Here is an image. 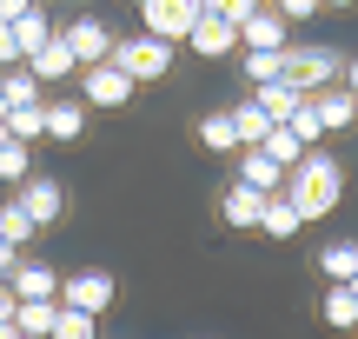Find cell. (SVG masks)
<instances>
[{
  "instance_id": "3",
  "label": "cell",
  "mask_w": 358,
  "mask_h": 339,
  "mask_svg": "<svg viewBox=\"0 0 358 339\" xmlns=\"http://www.w3.org/2000/svg\"><path fill=\"white\" fill-rule=\"evenodd\" d=\"M113 67L140 87V80H159L173 74V40H153V34H133V40H113Z\"/></svg>"
},
{
  "instance_id": "6",
  "label": "cell",
  "mask_w": 358,
  "mask_h": 339,
  "mask_svg": "<svg viewBox=\"0 0 358 339\" xmlns=\"http://www.w3.org/2000/svg\"><path fill=\"white\" fill-rule=\"evenodd\" d=\"M239 47H245V53H285V47H292V20H285L272 0H259L252 20L239 27Z\"/></svg>"
},
{
  "instance_id": "42",
  "label": "cell",
  "mask_w": 358,
  "mask_h": 339,
  "mask_svg": "<svg viewBox=\"0 0 358 339\" xmlns=\"http://www.w3.org/2000/svg\"><path fill=\"white\" fill-rule=\"evenodd\" d=\"M0 120H7V93H0Z\"/></svg>"
},
{
  "instance_id": "40",
  "label": "cell",
  "mask_w": 358,
  "mask_h": 339,
  "mask_svg": "<svg viewBox=\"0 0 358 339\" xmlns=\"http://www.w3.org/2000/svg\"><path fill=\"white\" fill-rule=\"evenodd\" d=\"M0 339H20V326H13V319H0Z\"/></svg>"
},
{
  "instance_id": "19",
  "label": "cell",
  "mask_w": 358,
  "mask_h": 339,
  "mask_svg": "<svg viewBox=\"0 0 358 339\" xmlns=\"http://www.w3.org/2000/svg\"><path fill=\"white\" fill-rule=\"evenodd\" d=\"M319 273L332 279V286H345V279H358V240H332V247L319 253Z\"/></svg>"
},
{
  "instance_id": "41",
  "label": "cell",
  "mask_w": 358,
  "mask_h": 339,
  "mask_svg": "<svg viewBox=\"0 0 358 339\" xmlns=\"http://www.w3.org/2000/svg\"><path fill=\"white\" fill-rule=\"evenodd\" d=\"M319 7H352V0H319Z\"/></svg>"
},
{
  "instance_id": "9",
  "label": "cell",
  "mask_w": 358,
  "mask_h": 339,
  "mask_svg": "<svg viewBox=\"0 0 358 339\" xmlns=\"http://www.w3.org/2000/svg\"><path fill=\"white\" fill-rule=\"evenodd\" d=\"M13 207H20L34 226H53V220L66 213V193H60V180H47V173H27L20 193H13Z\"/></svg>"
},
{
  "instance_id": "30",
  "label": "cell",
  "mask_w": 358,
  "mask_h": 339,
  "mask_svg": "<svg viewBox=\"0 0 358 339\" xmlns=\"http://www.w3.org/2000/svg\"><path fill=\"white\" fill-rule=\"evenodd\" d=\"M53 339H100V326H93V313H73V306H60V319H53Z\"/></svg>"
},
{
  "instance_id": "43",
  "label": "cell",
  "mask_w": 358,
  "mask_h": 339,
  "mask_svg": "<svg viewBox=\"0 0 358 339\" xmlns=\"http://www.w3.org/2000/svg\"><path fill=\"white\" fill-rule=\"evenodd\" d=\"M345 286H352V300H358V279H345Z\"/></svg>"
},
{
  "instance_id": "14",
  "label": "cell",
  "mask_w": 358,
  "mask_h": 339,
  "mask_svg": "<svg viewBox=\"0 0 358 339\" xmlns=\"http://www.w3.org/2000/svg\"><path fill=\"white\" fill-rule=\"evenodd\" d=\"M299 100H306V93H299V87H285V80H266V87L252 93V106L272 120V127H285V120L299 113Z\"/></svg>"
},
{
  "instance_id": "1",
  "label": "cell",
  "mask_w": 358,
  "mask_h": 339,
  "mask_svg": "<svg viewBox=\"0 0 358 339\" xmlns=\"http://www.w3.org/2000/svg\"><path fill=\"white\" fill-rule=\"evenodd\" d=\"M279 193L292 200V213L312 226V220H325V213L345 200V167H338L332 153H319V146H306V160L285 173V186H279Z\"/></svg>"
},
{
  "instance_id": "15",
  "label": "cell",
  "mask_w": 358,
  "mask_h": 339,
  "mask_svg": "<svg viewBox=\"0 0 358 339\" xmlns=\"http://www.w3.org/2000/svg\"><path fill=\"white\" fill-rule=\"evenodd\" d=\"M312 106H319L325 133H345V127H358V100H352L345 87H325V93H312Z\"/></svg>"
},
{
  "instance_id": "2",
  "label": "cell",
  "mask_w": 358,
  "mask_h": 339,
  "mask_svg": "<svg viewBox=\"0 0 358 339\" xmlns=\"http://www.w3.org/2000/svg\"><path fill=\"white\" fill-rule=\"evenodd\" d=\"M338 74H345V53L325 47V40H292V47H285V87H299L306 100L325 93Z\"/></svg>"
},
{
  "instance_id": "39",
  "label": "cell",
  "mask_w": 358,
  "mask_h": 339,
  "mask_svg": "<svg viewBox=\"0 0 358 339\" xmlns=\"http://www.w3.org/2000/svg\"><path fill=\"white\" fill-rule=\"evenodd\" d=\"M345 93L358 100V60H345Z\"/></svg>"
},
{
  "instance_id": "13",
  "label": "cell",
  "mask_w": 358,
  "mask_h": 339,
  "mask_svg": "<svg viewBox=\"0 0 358 339\" xmlns=\"http://www.w3.org/2000/svg\"><path fill=\"white\" fill-rule=\"evenodd\" d=\"M27 74H34V80H73V74H80V60L66 53V40L53 34L40 53H27Z\"/></svg>"
},
{
  "instance_id": "35",
  "label": "cell",
  "mask_w": 358,
  "mask_h": 339,
  "mask_svg": "<svg viewBox=\"0 0 358 339\" xmlns=\"http://www.w3.org/2000/svg\"><path fill=\"white\" fill-rule=\"evenodd\" d=\"M0 67H20V40H13L7 20H0Z\"/></svg>"
},
{
  "instance_id": "11",
  "label": "cell",
  "mask_w": 358,
  "mask_h": 339,
  "mask_svg": "<svg viewBox=\"0 0 358 339\" xmlns=\"http://www.w3.org/2000/svg\"><path fill=\"white\" fill-rule=\"evenodd\" d=\"M186 47L199 53V60H226V53L239 47V27H232V20H213V13H199V20H192V34H186Z\"/></svg>"
},
{
  "instance_id": "18",
  "label": "cell",
  "mask_w": 358,
  "mask_h": 339,
  "mask_svg": "<svg viewBox=\"0 0 358 339\" xmlns=\"http://www.w3.org/2000/svg\"><path fill=\"white\" fill-rule=\"evenodd\" d=\"M319 319H325L332 333H358V300H352V286H325Z\"/></svg>"
},
{
  "instance_id": "34",
  "label": "cell",
  "mask_w": 358,
  "mask_h": 339,
  "mask_svg": "<svg viewBox=\"0 0 358 339\" xmlns=\"http://www.w3.org/2000/svg\"><path fill=\"white\" fill-rule=\"evenodd\" d=\"M272 7H279L285 20H312V13H319V0H272Z\"/></svg>"
},
{
  "instance_id": "33",
  "label": "cell",
  "mask_w": 358,
  "mask_h": 339,
  "mask_svg": "<svg viewBox=\"0 0 358 339\" xmlns=\"http://www.w3.org/2000/svg\"><path fill=\"white\" fill-rule=\"evenodd\" d=\"M199 7L213 13V20H232V27H245V20H252V7H259V0H199Z\"/></svg>"
},
{
  "instance_id": "36",
  "label": "cell",
  "mask_w": 358,
  "mask_h": 339,
  "mask_svg": "<svg viewBox=\"0 0 358 339\" xmlns=\"http://www.w3.org/2000/svg\"><path fill=\"white\" fill-rule=\"evenodd\" d=\"M27 7H40V0H0V20H7V27H13V20H20V13H27Z\"/></svg>"
},
{
  "instance_id": "25",
  "label": "cell",
  "mask_w": 358,
  "mask_h": 339,
  "mask_svg": "<svg viewBox=\"0 0 358 339\" xmlns=\"http://www.w3.org/2000/svg\"><path fill=\"white\" fill-rule=\"evenodd\" d=\"M7 133H13V140H27V146H34L40 133H47V106H7Z\"/></svg>"
},
{
  "instance_id": "22",
  "label": "cell",
  "mask_w": 358,
  "mask_h": 339,
  "mask_svg": "<svg viewBox=\"0 0 358 339\" xmlns=\"http://www.w3.org/2000/svg\"><path fill=\"white\" fill-rule=\"evenodd\" d=\"M299 226H306V220L292 213V200H285V193H272V200H266V213H259V233H266V240H292Z\"/></svg>"
},
{
  "instance_id": "7",
  "label": "cell",
  "mask_w": 358,
  "mask_h": 339,
  "mask_svg": "<svg viewBox=\"0 0 358 339\" xmlns=\"http://www.w3.org/2000/svg\"><path fill=\"white\" fill-rule=\"evenodd\" d=\"M60 40H66V53H73L80 67L113 60V34H106V20H93V13H73V20L60 27Z\"/></svg>"
},
{
  "instance_id": "27",
  "label": "cell",
  "mask_w": 358,
  "mask_h": 339,
  "mask_svg": "<svg viewBox=\"0 0 358 339\" xmlns=\"http://www.w3.org/2000/svg\"><path fill=\"white\" fill-rule=\"evenodd\" d=\"M232 127H239V146H259V140H266V133H272V120L259 113L252 100H239V106H232Z\"/></svg>"
},
{
  "instance_id": "31",
  "label": "cell",
  "mask_w": 358,
  "mask_h": 339,
  "mask_svg": "<svg viewBox=\"0 0 358 339\" xmlns=\"http://www.w3.org/2000/svg\"><path fill=\"white\" fill-rule=\"evenodd\" d=\"M245 80L266 87V80H285V53H245Z\"/></svg>"
},
{
  "instance_id": "8",
  "label": "cell",
  "mask_w": 358,
  "mask_h": 339,
  "mask_svg": "<svg viewBox=\"0 0 358 339\" xmlns=\"http://www.w3.org/2000/svg\"><path fill=\"white\" fill-rule=\"evenodd\" d=\"M199 0H146V7H140V34H153V40H186L192 34V20H199Z\"/></svg>"
},
{
  "instance_id": "38",
  "label": "cell",
  "mask_w": 358,
  "mask_h": 339,
  "mask_svg": "<svg viewBox=\"0 0 358 339\" xmlns=\"http://www.w3.org/2000/svg\"><path fill=\"white\" fill-rule=\"evenodd\" d=\"M13 306H20V300H13V286L0 279V319H13Z\"/></svg>"
},
{
  "instance_id": "45",
  "label": "cell",
  "mask_w": 358,
  "mask_h": 339,
  "mask_svg": "<svg viewBox=\"0 0 358 339\" xmlns=\"http://www.w3.org/2000/svg\"><path fill=\"white\" fill-rule=\"evenodd\" d=\"M133 7H146V0H133Z\"/></svg>"
},
{
  "instance_id": "44",
  "label": "cell",
  "mask_w": 358,
  "mask_h": 339,
  "mask_svg": "<svg viewBox=\"0 0 358 339\" xmlns=\"http://www.w3.org/2000/svg\"><path fill=\"white\" fill-rule=\"evenodd\" d=\"M0 140H7V120H0Z\"/></svg>"
},
{
  "instance_id": "32",
  "label": "cell",
  "mask_w": 358,
  "mask_h": 339,
  "mask_svg": "<svg viewBox=\"0 0 358 339\" xmlns=\"http://www.w3.org/2000/svg\"><path fill=\"white\" fill-rule=\"evenodd\" d=\"M0 93H7V106H40V80L34 74H7Z\"/></svg>"
},
{
  "instance_id": "20",
  "label": "cell",
  "mask_w": 358,
  "mask_h": 339,
  "mask_svg": "<svg viewBox=\"0 0 358 339\" xmlns=\"http://www.w3.org/2000/svg\"><path fill=\"white\" fill-rule=\"evenodd\" d=\"M199 146H206V153H239V127H232V106H226V113H206V120H199Z\"/></svg>"
},
{
  "instance_id": "21",
  "label": "cell",
  "mask_w": 358,
  "mask_h": 339,
  "mask_svg": "<svg viewBox=\"0 0 358 339\" xmlns=\"http://www.w3.org/2000/svg\"><path fill=\"white\" fill-rule=\"evenodd\" d=\"M239 180H245V186H259V193H279V186H285V167H272V160L259 153V146H245V160H239Z\"/></svg>"
},
{
  "instance_id": "26",
  "label": "cell",
  "mask_w": 358,
  "mask_h": 339,
  "mask_svg": "<svg viewBox=\"0 0 358 339\" xmlns=\"http://www.w3.org/2000/svg\"><path fill=\"white\" fill-rule=\"evenodd\" d=\"M27 173H34V153H27V140H13V133H7V140H0V180L20 186Z\"/></svg>"
},
{
  "instance_id": "23",
  "label": "cell",
  "mask_w": 358,
  "mask_h": 339,
  "mask_svg": "<svg viewBox=\"0 0 358 339\" xmlns=\"http://www.w3.org/2000/svg\"><path fill=\"white\" fill-rule=\"evenodd\" d=\"M53 34H60V27H53V20H47L40 7H27L20 20H13V40H20V60H27V53H40V47L53 40Z\"/></svg>"
},
{
  "instance_id": "28",
  "label": "cell",
  "mask_w": 358,
  "mask_h": 339,
  "mask_svg": "<svg viewBox=\"0 0 358 339\" xmlns=\"http://www.w3.org/2000/svg\"><path fill=\"white\" fill-rule=\"evenodd\" d=\"M34 233H40V226H34V220H27V213L7 200V207H0V240H7V247H27Z\"/></svg>"
},
{
  "instance_id": "4",
  "label": "cell",
  "mask_w": 358,
  "mask_h": 339,
  "mask_svg": "<svg viewBox=\"0 0 358 339\" xmlns=\"http://www.w3.org/2000/svg\"><path fill=\"white\" fill-rule=\"evenodd\" d=\"M73 80H80V100H87V106H100V113H113V106H127V100H133V80L120 74L113 60H100V67H80Z\"/></svg>"
},
{
  "instance_id": "5",
  "label": "cell",
  "mask_w": 358,
  "mask_h": 339,
  "mask_svg": "<svg viewBox=\"0 0 358 339\" xmlns=\"http://www.w3.org/2000/svg\"><path fill=\"white\" fill-rule=\"evenodd\" d=\"M113 273H100V266H80L73 279H60V306H73V313H93L100 319L106 306H113Z\"/></svg>"
},
{
  "instance_id": "17",
  "label": "cell",
  "mask_w": 358,
  "mask_h": 339,
  "mask_svg": "<svg viewBox=\"0 0 358 339\" xmlns=\"http://www.w3.org/2000/svg\"><path fill=\"white\" fill-rule=\"evenodd\" d=\"M47 140H87V100H60V106H47Z\"/></svg>"
},
{
  "instance_id": "16",
  "label": "cell",
  "mask_w": 358,
  "mask_h": 339,
  "mask_svg": "<svg viewBox=\"0 0 358 339\" xmlns=\"http://www.w3.org/2000/svg\"><path fill=\"white\" fill-rule=\"evenodd\" d=\"M53 319H60V300H20V306H13L20 339H53Z\"/></svg>"
},
{
  "instance_id": "10",
  "label": "cell",
  "mask_w": 358,
  "mask_h": 339,
  "mask_svg": "<svg viewBox=\"0 0 358 339\" xmlns=\"http://www.w3.org/2000/svg\"><path fill=\"white\" fill-rule=\"evenodd\" d=\"M266 200H272V193H259V186L232 180L226 193H219V220H226L232 233H259V213H266Z\"/></svg>"
},
{
  "instance_id": "24",
  "label": "cell",
  "mask_w": 358,
  "mask_h": 339,
  "mask_svg": "<svg viewBox=\"0 0 358 339\" xmlns=\"http://www.w3.org/2000/svg\"><path fill=\"white\" fill-rule=\"evenodd\" d=\"M259 153H266L272 167H285V173H292L299 160H306V146H299V133H292V127H272L266 140H259Z\"/></svg>"
},
{
  "instance_id": "12",
  "label": "cell",
  "mask_w": 358,
  "mask_h": 339,
  "mask_svg": "<svg viewBox=\"0 0 358 339\" xmlns=\"http://www.w3.org/2000/svg\"><path fill=\"white\" fill-rule=\"evenodd\" d=\"M7 286H13V300H60V273L47 260H20Z\"/></svg>"
},
{
  "instance_id": "29",
  "label": "cell",
  "mask_w": 358,
  "mask_h": 339,
  "mask_svg": "<svg viewBox=\"0 0 358 339\" xmlns=\"http://www.w3.org/2000/svg\"><path fill=\"white\" fill-rule=\"evenodd\" d=\"M285 127L299 133V146H319L325 140V120H319V106H312V100H299V113L285 120Z\"/></svg>"
},
{
  "instance_id": "37",
  "label": "cell",
  "mask_w": 358,
  "mask_h": 339,
  "mask_svg": "<svg viewBox=\"0 0 358 339\" xmlns=\"http://www.w3.org/2000/svg\"><path fill=\"white\" fill-rule=\"evenodd\" d=\"M13 266H20V247H7V240H0V279H13Z\"/></svg>"
}]
</instances>
